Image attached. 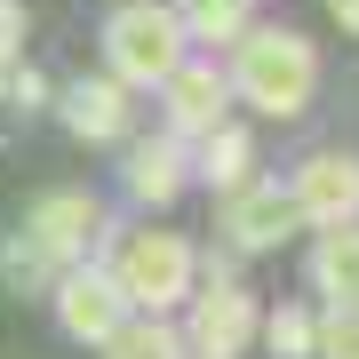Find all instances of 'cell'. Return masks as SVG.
Instances as JSON below:
<instances>
[{
  "label": "cell",
  "instance_id": "6da1fadb",
  "mask_svg": "<svg viewBox=\"0 0 359 359\" xmlns=\"http://www.w3.org/2000/svg\"><path fill=\"white\" fill-rule=\"evenodd\" d=\"M224 80H231V96H240L248 112L295 120V112H311V96H320V56H311V40L287 32V25H248L240 40H231Z\"/></svg>",
  "mask_w": 359,
  "mask_h": 359
},
{
  "label": "cell",
  "instance_id": "7a4b0ae2",
  "mask_svg": "<svg viewBox=\"0 0 359 359\" xmlns=\"http://www.w3.org/2000/svg\"><path fill=\"white\" fill-rule=\"evenodd\" d=\"M104 271L120 280V295H128V311H176L184 295H192L200 280V248L184 240V231H104Z\"/></svg>",
  "mask_w": 359,
  "mask_h": 359
},
{
  "label": "cell",
  "instance_id": "3957f363",
  "mask_svg": "<svg viewBox=\"0 0 359 359\" xmlns=\"http://www.w3.org/2000/svg\"><path fill=\"white\" fill-rule=\"evenodd\" d=\"M96 48H104V72L136 96V88H160V80L192 56V40H184V25H176L168 0H120V8L104 16Z\"/></svg>",
  "mask_w": 359,
  "mask_h": 359
},
{
  "label": "cell",
  "instance_id": "277c9868",
  "mask_svg": "<svg viewBox=\"0 0 359 359\" xmlns=\"http://www.w3.org/2000/svg\"><path fill=\"white\" fill-rule=\"evenodd\" d=\"M295 231H304V216H295L287 176H248V184H231V192H216L224 256H271V248H287Z\"/></svg>",
  "mask_w": 359,
  "mask_h": 359
},
{
  "label": "cell",
  "instance_id": "5b68a950",
  "mask_svg": "<svg viewBox=\"0 0 359 359\" xmlns=\"http://www.w3.org/2000/svg\"><path fill=\"white\" fill-rule=\"evenodd\" d=\"M184 320H176V335H184V359H240L248 344H256V320H264V304L240 287V271L231 280H192V295H184Z\"/></svg>",
  "mask_w": 359,
  "mask_h": 359
},
{
  "label": "cell",
  "instance_id": "8992f818",
  "mask_svg": "<svg viewBox=\"0 0 359 359\" xmlns=\"http://www.w3.org/2000/svg\"><path fill=\"white\" fill-rule=\"evenodd\" d=\"M48 304H56V327L72 335V344H104L120 320H128V295H120V280L104 271V256H80L48 280Z\"/></svg>",
  "mask_w": 359,
  "mask_h": 359
},
{
  "label": "cell",
  "instance_id": "52a82bcc",
  "mask_svg": "<svg viewBox=\"0 0 359 359\" xmlns=\"http://www.w3.org/2000/svg\"><path fill=\"white\" fill-rule=\"evenodd\" d=\"M104 231H112V216H104V200H96V192H40V200H32V216H25V240H32L56 271L80 264L88 248H104Z\"/></svg>",
  "mask_w": 359,
  "mask_h": 359
},
{
  "label": "cell",
  "instance_id": "ba28073f",
  "mask_svg": "<svg viewBox=\"0 0 359 359\" xmlns=\"http://www.w3.org/2000/svg\"><path fill=\"white\" fill-rule=\"evenodd\" d=\"M287 192H295V216L304 224H359V152H335V144H320V152H304L295 160V176H287Z\"/></svg>",
  "mask_w": 359,
  "mask_h": 359
},
{
  "label": "cell",
  "instance_id": "9c48e42d",
  "mask_svg": "<svg viewBox=\"0 0 359 359\" xmlns=\"http://www.w3.org/2000/svg\"><path fill=\"white\" fill-rule=\"evenodd\" d=\"M231 112V80H224V65H208V56H184L176 72L160 80V120H168V136H208L216 120Z\"/></svg>",
  "mask_w": 359,
  "mask_h": 359
},
{
  "label": "cell",
  "instance_id": "30bf717a",
  "mask_svg": "<svg viewBox=\"0 0 359 359\" xmlns=\"http://www.w3.org/2000/svg\"><path fill=\"white\" fill-rule=\"evenodd\" d=\"M120 184H128V200L136 208H176L184 200V184H192V144L184 136H144L128 144V160H120Z\"/></svg>",
  "mask_w": 359,
  "mask_h": 359
},
{
  "label": "cell",
  "instance_id": "8fae6325",
  "mask_svg": "<svg viewBox=\"0 0 359 359\" xmlns=\"http://www.w3.org/2000/svg\"><path fill=\"white\" fill-rule=\"evenodd\" d=\"M56 120H65L80 144H128L136 104H128V88H120L112 72H96V80H72V88L56 96Z\"/></svg>",
  "mask_w": 359,
  "mask_h": 359
},
{
  "label": "cell",
  "instance_id": "7c38bea8",
  "mask_svg": "<svg viewBox=\"0 0 359 359\" xmlns=\"http://www.w3.org/2000/svg\"><path fill=\"white\" fill-rule=\"evenodd\" d=\"M256 176V136L240 128V120H216L208 136H192V184H216V192H231V184Z\"/></svg>",
  "mask_w": 359,
  "mask_h": 359
},
{
  "label": "cell",
  "instance_id": "4fadbf2b",
  "mask_svg": "<svg viewBox=\"0 0 359 359\" xmlns=\"http://www.w3.org/2000/svg\"><path fill=\"white\" fill-rule=\"evenodd\" d=\"M311 287L327 304H359V224H327L311 248Z\"/></svg>",
  "mask_w": 359,
  "mask_h": 359
},
{
  "label": "cell",
  "instance_id": "5bb4252c",
  "mask_svg": "<svg viewBox=\"0 0 359 359\" xmlns=\"http://www.w3.org/2000/svg\"><path fill=\"white\" fill-rule=\"evenodd\" d=\"M168 8H176L184 40H200V48H231L256 25V0H168Z\"/></svg>",
  "mask_w": 359,
  "mask_h": 359
},
{
  "label": "cell",
  "instance_id": "9a60e30c",
  "mask_svg": "<svg viewBox=\"0 0 359 359\" xmlns=\"http://www.w3.org/2000/svg\"><path fill=\"white\" fill-rule=\"evenodd\" d=\"M96 351H104V359H184V335H176L168 311H128Z\"/></svg>",
  "mask_w": 359,
  "mask_h": 359
},
{
  "label": "cell",
  "instance_id": "2e32d148",
  "mask_svg": "<svg viewBox=\"0 0 359 359\" xmlns=\"http://www.w3.org/2000/svg\"><path fill=\"white\" fill-rule=\"evenodd\" d=\"M311 327H320V311H304V304H271L264 320H256V344L271 359H311Z\"/></svg>",
  "mask_w": 359,
  "mask_h": 359
},
{
  "label": "cell",
  "instance_id": "e0dca14e",
  "mask_svg": "<svg viewBox=\"0 0 359 359\" xmlns=\"http://www.w3.org/2000/svg\"><path fill=\"white\" fill-rule=\"evenodd\" d=\"M48 280H56V264L40 256L25 231H8V240H0V287H16V295H48Z\"/></svg>",
  "mask_w": 359,
  "mask_h": 359
},
{
  "label": "cell",
  "instance_id": "ac0fdd59",
  "mask_svg": "<svg viewBox=\"0 0 359 359\" xmlns=\"http://www.w3.org/2000/svg\"><path fill=\"white\" fill-rule=\"evenodd\" d=\"M311 359H359V304H327L311 327Z\"/></svg>",
  "mask_w": 359,
  "mask_h": 359
},
{
  "label": "cell",
  "instance_id": "d6986e66",
  "mask_svg": "<svg viewBox=\"0 0 359 359\" xmlns=\"http://www.w3.org/2000/svg\"><path fill=\"white\" fill-rule=\"evenodd\" d=\"M25 48V0H0V65H16Z\"/></svg>",
  "mask_w": 359,
  "mask_h": 359
},
{
  "label": "cell",
  "instance_id": "ffe728a7",
  "mask_svg": "<svg viewBox=\"0 0 359 359\" xmlns=\"http://www.w3.org/2000/svg\"><path fill=\"white\" fill-rule=\"evenodd\" d=\"M327 8H335V25H344V32L359 40V0H327Z\"/></svg>",
  "mask_w": 359,
  "mask_h": 359
}]
</instances>
